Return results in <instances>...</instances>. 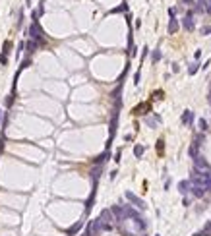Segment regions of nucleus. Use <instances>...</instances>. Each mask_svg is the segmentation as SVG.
Segmentation results:
<instances>
[{
    "label": "nucleus",
    "instance_id": "nucleus-1",
    "mask_svg": "<svg viewBox=\"0 0 211 236\" xmlns=\"http://www.w3.org/2000/svg\"><path fill=\"white\" fill-rule=\"evenodd\" d=\"M29 37L33 39V41H37V43H45V37H43V29H41V25H39V21L37 19H33V23H31V27H29Z\"/></svg>",
    "mask_w": 211,
    "mask_h": 236
},
{
    "label": "nucleus",
    "instance_id": "nucleus-2",
    "mask_svg": "<svg viewBox=\"0 0 211 236\" xmlns=\"http://www.w3.org/2000/svg\"><path fill=\"white\" fill-rule=\"evenodd\" d=\"M194 170H200V172H211V167L207 165V161L202 157V155H197L194 159Z\"/></svg>",
    "mask_w": 211,
    "mask_h": 236
},
{
    "label": "nucleus",
    "instance_id": "nucleus-3",
    "mask_svg": "<svg viewBox=\"0 0 211 236\" xmlns=\"http://www.w3.org/2000/svg\"><path fill=\"white\" fill-rule=\"evenodd\" d=\"M182 25H184V29H188V31H192V29L196 27V23H194V10H190V12L184 16Z\"/></svg>",
    "mask_w": 211,
    "mask_h": 236
},
{
    "label": "nucleus",
    "instance_id": "nucleus-4",
    "mask_svg": "<svg viewBox=\"0 0 211 236\" xmlns=\"http://www.w3.org/2000/svg\"><path fill=\"white\" fill-rule=\"evenodd\" d=\"M126 199H128V201H132V203L136 205V207L145 209V203H143V199H140L136 194H132V192H126Z\"/></svg>",
    "mask_w": 211,
    "mask_h": 236
},
{
    "label": "nucleus",
    "instance_id": "nucleus-5",
    "mask_svg": "<svg viewBox=\"0 0 211 236\" xmlns=\"http://www.w3.org/2000/svg\"><path fill=\"white\" fill-rule=\"evenodd\" d=\"M147 111H149V103H141V105H138L132 112L136 116H140V114H147Z\"/></svg>",
    "mask_w": 211,
    "mask_h": 236
},
{
    "label": "nucleus",
    "instance_id": "nucleus-6",
    "mask_svg": "<svg viewBox=\"0 0 211 236\" xmlns=\"http://www.w3.org/2000/svg\"><path fill=\"white\" fill-rule=\"evenodd\" d=\"M176 31H178V19H176V18H170V21H169V33H170V35H174Z\"/></svg>",
    "mask_w": 211,
    "mask_h": 236
},
{
    "label": "nucleus",
    "instance_id": "nucleus-7",
    "mask_svg": "<svg viewBox=\"0 0 211 236\" xmlns=\"http://www.w3.org/2000/svg\"><path fill=\"white\" fill-rule=\"evenodd\" d=\"M192 194L196 195V197H203V195H205V188H202V186H192Z\"/></svg>",
    "mask_w": 211,
    "mask_h": 236
},
{
    "label": "nucleus",
    "instance_id": "nucleus-8",
    "mask_svg": "<svg viewBox=\"0 0 211 236\" xmlns=\"http://www.w3.org/2000/svg\"><path fill=\"white\" fill-rule=\"evenodd\" d=\"M192 120H194V112H192V111H184V114H182V124H190Z\"/></svg>",
    "mask_w": 211,
    "mask_h": 236
},
{
    "label": "nucleus",
    "instance_id": "nucleus-9",
    "mask_svg": "<svg viewBox=\"0 0 211 236\" xmlns=\"http://www.w3.org/2000/svg\"><path fill=\"white\" fill-rule=\"evenodd\" d=\"M107 159H108V151H105L103 155H99V157L93 161V163H95V167H101V165H103V163L107 161Z\"/></svg>",
    "mask_w": 211,
    "mask_h": 236
},
{
    "label": "nucleus",
    "instance_id": "nucleus-10",
    "mask_svg": "<svg viewBox=\"0 0 211 236\" xmlns=\"http://www.w3.org/2000/svg\"><path fill=\"white\" fill-rule=\"evenodd\" d=\"M190 184H192L190 180H182V182H180V184H178L180 194H186V192H188V188H190Z\"/></svg>",
    "mask_w": 211,
    "mask_h": 236
},
{
    "label": "nucleus",
    "instance_id": "nucleus-11",
    "mask_svg": "<svg viewBox=\"0 0 211 236\" xmlns=\"http://www.w3.org/2000/svg\"><path fill=\"white\" fill-rule=\"evenodd\" d=\"M39 46H41V43H37V41H33V39H31V41L27 43V48H29V52H33V51H37Z\"/></svg>",
    "mask_w": 211,
    "mask_h": 236
},
{
    "label": "nucleus",
    "instance_id": "nucleus-12",
    "mask_svg": "<svg viewBox=\"0 0 211 236\" xmlns=\"http://www.w3.org/2000/svg\"><path fill=\"white\" fill-rule=\"evenodd\" d=\"M197 147H200V145L192 143V145H190V149H188V153H190V157H192V159H196V157H197Z\"/></svg>",
    "mask_w": 211,
    "mask_h": 236
},
{
    "label": "nucleus",
    "instance_id": "nucleus-13",
    "mask_svg": "<svg viewBox=\"0 0 211 236\" xmlns=\"http://www.w3.org/2000/svg\"><path fill=\"white\" fill-rule=\"evenodd\" d=\"M143 151H145V147H143V145H136V147H134V155H136L138 159L143 155Z\"/></svg>",
    "mask_w": 211,
    "mask_h": 236
},
{
    "label": "nucleus",
    "instance_id": "nucleus-14",
    "mask_svg": "<svg viewBox=\"0 0 211 236\" xmlns=\"http://www.w3.org/2000/svg\"><path fill=\"white\" fill-rule=\"evenodd\" d=\"M10 48H12V41H4V51H2V54L8 56L10 54Z\"/></svg>",
    "mask_w": 211,
    "mask_h": 236
},
{
    "label": "nucleus",
    "instance_id": "nucleus-15",
    "mask_svg": "<svg viewBox=\"0 0 211 236\" xmlns=\"http://www.w3.org/2000/svg\"><path fill=\"white\" fill-rule=\"evenodd\" d=\"M126 10H128V4H126V2H124V4H120V6H118V8H114L113 12H110V14H118V12H126Z\"/></svg>",
    "mask_w": 211,
    "mask_h": 236
},
{
    "label": "nucleus",
    "instance_id": "nucleus-16",
    "mask_svg": "<svg viewBox=\"0 0 211 236\" xmlns=\"http://www.w3.org/2000/svg\"><path fill=\"white\" fill-rule=\"evenodd\" d=\"M151 60H153L155 64L161 60V51H159V48H157V51H153V54H151Z\"/></svg>",
    "mask_w": 211,
    "mask_h": 236
},
{
    "label": "nucleus",
    "instance_id": "nucleus-17",
    "mask_svg": "<svg viewBox=\"0 0 211 236\" xmlns=\"http://www.w3.org/2000/svg\"><path fill=\"white\" fill-rule=\"evenodd\" d=\"M197 126H200V130H202V134H203V132H207V120H203V118H200V122H197Z\"/></svg>",
    "mask_w": 211,
    "mask_h": 236
},
{
    "label": "nucleus",
    "instance_id": "nucleus-18",
    "mask_svg": "<svg viewBox=\"0 0 211 236\" xmlns=\"http://www.w3.org/2000/svg\"><path fill=\"white\" fill-rule=\"evenodd\" d=\"M197 68H200V66H197V64H192V66H190V68H188V74H190V76H194V74H196V72H197Z\"/></svg>",
    "mask_w": 211,
    "mask_h": 236
},
{
    "label": "nucleus",
    "instance_id": "nucleus-19",
    "mask_svg": "<svg viewBox=\"0 0 211 236\" xmlns=\"http://www.w3.org/2000/svg\"><path fill=\"white\" fill-rule=\"evenodd\" d=\"M163 149H165V141H163V139H159V141H157V151L163 153Z\"/></svg>",
    "mask_w": 211,
    "mask_h": 236
},
{
    "label": "nucleus",
    "instance_id": "nucleus-20",
    "mask_svg": "<svg viewBox=\"0 0 211 236\" xmlns=\"http://www.w3.org/2000/svg\"><path fill=\"white\" fill-rule=\"evenodd\" d=\"M80 227H81V222H78V225H74V227H72L70 230H68V234H74L76 230H80Z\"/></svg>",
    "mask_w": 211,
    "mask_h": 236
},
{
    "label": "nucleus",
    "instance_id": "nucleus-21",
    "mask_svg": "<svg viewBox=\"0 0 211 236\" xmlns=\"http://www.w3.org/2000/svg\"><path fill=\"white\" fill-rule=\"evenodd\" d=\"M0 64H8V56H4V54H0Z\"/></svg>",
    "mask_w": 211,
    "mask_h": 236
},
{
    "label": "nucleus",
    "instance_id": "nucleus-22",
    "mask_svg": "<svg viewBox=\"0 0 211 236\" xmlns=\"http://www.w3.org/2000/svg\"><path fill=\"white\" fill-rule=\"evenodd\" d=\"M153 99H163V91H155L153 93Z\"/></svg>",
    "mask_w": 211,
    "mask_h": 236
},
{
    "label": "nucleus",
    "instance_id": "nucleus-23",
    "mask_svg": "<svg viewBox=\"0 0 211 236\" xmlns=\"http://www.w3.org/2000/svg\"><path fill=\"white\" fill-rule=\"evenodd\" d=\"M134 83L140 85V72H136V76H134Z\"/></svg>",
    "mask_w": 211,
    "mask_h": 236
},
{
    "label": "nucleus",
    "instance_id": "nucleus-24",
    "mask_svg": "<svg viewBox=\"0 0 211 236\" xmlns=\"http://www.w3.org/2000/svg\"><path fill=\"white\" fill-rule=\"evenodd\" d=\"M169 16L174 18V16H176V8H169Z\"/></svg>",
    "mask_w": 211,
    "mask_h": 236
},
{
    "label": "nucleus",
    "instance_id": "nucleus-25",
    "mask_svg": "<svg viewBox=\"0 0 211 236\" xmlns=\"http://www.w3.org/2000/svg\"><path fill=\"white\" fill-rule=\"evenodd\" d=\"M209 33H211V27H203L202 29V35H209Z\"/></svg>",
    "mask_w": 211,
    "mask_h": 236
},
{
    "label": "nucleus",
    "instance_id": "nucleus-26",
    "mask_svg": "<svg viewBox=\"0 0 211 236\" xmlns=\"http://www.w3.org/2000/svg\"><path fill=\"white\" fill-rule=\"evenodd\" d=\"M207 101H209V105H211V85H209V95H207Z\"/></svg>",
    "mask_w": 211,
    "mask_h": 236
},
{
    "label": "nucleus",
    "instance_id": "nucleus-27",
    "mask_svg": "<svg viewBox=\"0 0 211 236\" xmlns=\"http://www.w3.org/2000/svg\"><path fill=\"white\" fill-rule=\"evenodd\" d=\"M0 112H2V111H0Z\"/></svg>",
    "mask_w": 211,
    "mask_h": 236
}]
</instances>
